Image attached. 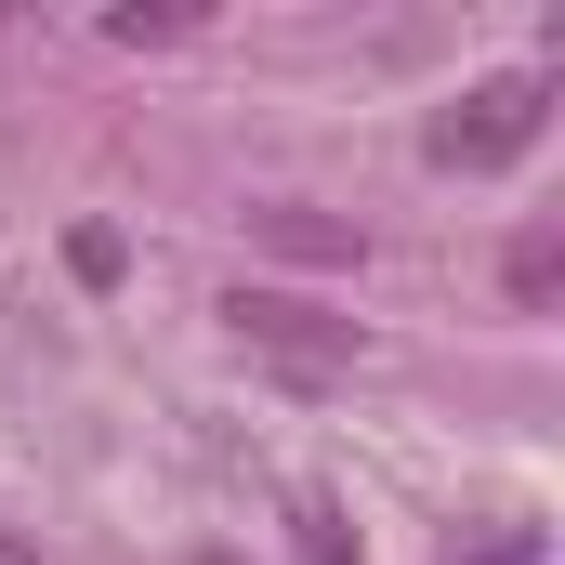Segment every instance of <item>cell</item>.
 Instances as JSON below:
<instances>
[{"label":"cell","mask_w":565,"mask_h":565,"mask_svg":"<svg viewBox=\"0 0 565 565\" xmlns=\"http://www.w3.org/2000/svg\"><path fill=\"white\" fill-rule=\"evenodd\" d=\"M211 316H224V342H237V355H264V369H289V382H342V369L369 355V329H355V316H329L316 289H277V277H237Z\"/></svg>","instance_id":"cell-1"},{"label":"cell","mask_w":565,"mask_h":565,"mask_svg":"<svg viewBox=\"0 0 565 565\" xmlns=\"http://www.w3.org/2000/svg\"><path fill=\"white\" fill-rule=\"evenodd\" d=\"M540 132H553V79H540V66H500V79H473V93L434 119V171H513Z\"/></svg>","instance_id":"cell-2"},{"label":"cell","mask_w":565,"mask_h":565,"mask_svg":"<svg viewBox=\"0 0 565 565\" xmlns=\"http://www.w3.org/2000/svg\"><path fill=\"white\" fill-rule=\"evenodd\" d=\"M237 224H250V250H277V264H316V277H355V264H369V237H355V224H329L316 198H250Z\"/></svg>","instance_id":"cell-3"},{"label":"cell","mask_w":565,"mask_h":565,"mask_svg":"<svg viewBox=\"0 0 565 565\" xmlns=\"http://www.w3.org/2000/svg\"><path fill=\"white\" fill-rule=\"evenodd\" d=\"M289 553H302V565H369V553H355V526H342L329 500H289Z\"/></svg>","instance_id":"cell-4"},{"label":"cell","mask_w":565,"mask_h":565,"mask_svg":"<svg viewBox=\"0 0 565 565\" xmlns=\"http://www.w3.org/2000/svg\"><path fill=\"white\" fill-rule=\"evenodd\" d=\"M66 277H79V289H119V277H132L119 224H66Z\"/></svg>","instance_id":"cell-5"},{"label":"cell","mask_w":565,"mask_h":565,"mask_svg":"<svg viewBox=\"0 0 565 565\" xmlns=\"http://www.w3.org/2000/svg\"><path fill=\"white\" fill-rule=\"evenodd\" d=\"M500 277H513V302L540 316V302L565 289V237H513V264H500Z\"/></svg>","instance_id":"cell-6"},{"label":"cell","mask_w":565,"mask_h":565,"mask_svg":"<svg viewBox=\"0 0 565 565\" xmlns=\"http://www.w3.org/2000/svg\"><path fill=\"white\" fill-rule=\"evenodd\" d=\"M447 565H553L540 526H500V540H447Z\"/></svg>","instance_id":"cell-7"},{"label":"cell","mask_w":565,"mask_h":565,"mask_svg":"<svg viewBox=\"0 0 565 565\" xmlns=\"http://www.w3.org/2000/svg\"><path fill=\"white\" fill-rule=\"evenodd\" d=\"M106 40L145 53V40H184V0H132V13H106Z\"/></svg>","instance_id":"cell-8"},{"label":"cell","mask_w":565,"mask_h":565,"mask_svg":"<svg viewBox=\"0 0 565 565\" xmlns=\"http://www.w3.org/2000/svg\"><path fill=\"white\" fill-rule=\"evenodd\" d=\"M0 565H40V553H26V540H13V526H0Z\"/></svg>","instance_id":"cell-9"}]
</instances>
